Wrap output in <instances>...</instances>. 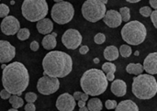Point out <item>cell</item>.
I'll use <instances>...</instances> for the list:
<instances>
[{
    "label": "cell",
    "instance_id": "1",
    "mask_svg": "<svg viewBox=\"0 0 157 111\" xmlns=\"http://www.w3.org/2000/svg\"><path fill=\"white\" fill-rule=\"evenodd\" d=\"M29 83V75L25 65L19 62L7 64L3 70L2 84L4 89L14 96H21Z\"/></svg>",
    "mask_w": 157,
    "mask_h": 111
},
{
    "label": "cell",
    "instance_id": "2",
    "mask_svg": "<svg viewBox=\"0 0 157 111\" xmlns=\"http://www.w3.org/2000/svg\"><path fill=\"white\" fill-rule=\"evenodd\" d=\"M42 67L46 75L54 78H63L72 72L73 60L66 52L52 51L43 58Z\"/></svg>",
    "mask_w": 157,
    "mask_h": 111
},
{
    "label": "cell",
    "instance_id": "3",
    "mask_svg": "<svg viewBox=\"0 0 157 111\" xmlns=\"http://www.w3.org/2000/svg\"><path fill=\"white\" fill-rule=\"evenodd\" d=\"M80 86L85 94L97 97L102 95L107 90L109 82L106 75L101 70L93 68L83 74L80 79Z\"/></svg>",
    "mask_w": 157,
    "mask_h": 111
},
{
    "label": "cell",
    "instance_id": "4",
    "mask_svg": "<svg viewBox=\"0 0 157 111\" xmlns=\"http://www.w3.org/2000/svg\"><path fill=\"white\" fill-rule=\"evenodd\" d=\"M132 94L139 99L147 100L153 98L157 93L155 77L150 75H140L133 78Z\"/></svg>",
    "mask_w": 157,
    "mask_h": 111
},
{
    "label": "cell",
    "instance_id": "5",
    "mask_svg": "<svg viewBox=\"0 0 157 111\" xmlns=\"http://www.w3.org/2000/svg\"><path fill=\"white\" fill-rule=\"evenodd\" d=\"M146 35L147 29L145 26L138 20L127 22L121 29V37L123 40L130 45H140L145 40Z\"/></svg>",
    "mask_w": 157,
    "mask_h": 111
},
{
    "label": "cell",
    "instance_id": "6",
    "mask_svg": "<svg viewBox=\"0 0 157 111\" xmlns=\"http://www.w3.org/2000/svg\"><path fill=\"white\" fill-rule=\"evenodd\" d=\"M23 17L30 22H38L48 14V4L45 0H25L21 6Z\"/></svg>",
    "mask_w": 157,
    "mask_h": 111
},
{
    "label": "cell",
    "instance_id": "7",
    "mask_svg": "<svg viewBox=\"0 0 157 111\" xmlns=\"http://www.w3.org/2000/svg\"><path fill=\"white\" fill-rule=\"evenodd\" d=\"M106 12V6L103 5L100 0H87L82 6L83 17L92 23L102 19Z\"/></svg>",
    "mask_w": 157,
    "mask_h": 111
},
{
    "label": "cell",
    "instance_id": "8",
    "mask_svg": "<svg viewBox=\"0 0 157 111\" xmlns=\"http://www.w3.org/2000/svg\"><path fill=\"white\" fill-rule=\"evenodd\" d=\"M52 18L60 25H64L69 23L75 15V8L73 5L69 2L61 1L60 3H55L51 11Z\"/></svg>",
    "mask_w": 157,
    "mask_h": 111
},
{
    "label": "cell",
    "instance_id": "9",
    "mask_svg": "<svg viewBox=\"0 0 157 111\" xmlns=\"http://www.w3.org/2000/svg\"><path fill=\"white\" fill-rule=\"evenodd\" d=\"M60 87V81L58 78L50 77L48 75H43L38 80L37 89L40 94L44 96H49L54 94L58 91Z\"/></svg>",
    "mask_w": 157,
    "mask_h": 111
},
{
    "label": "cell",
    "instance_id": "10",
    "mask_svg": "<svg viewBox=\"0 0 157 111\" xmlns=\"http://www.w3.org/2000/svg\"><path fill=\"white\" fill-rule=\"evenodd\" d=\"M82 40L83 38H82L81 33L77 29H67L62 37L63 44L69 50L77 49L81 45Z\"/></svg>",
    "mask_w": 157,
    "mask_h": 111
},
{
    "label": "cell",
    "instance_id": "11",
    "mask_svg": "<svg viewBox=\"0 0 157 111\" xmlns=\"http://www.w3.org/2000/svg\"><path fill=\"white\" fill-rule=\"evenodd\" d=\"M20 29L19 21L13 16H7L4 17L1 23V31L6 36L15 35Z\"/></svg>",
    "mask_w": 157,
    "mask_h": 111
},
{
    "label": "cell",
    "instance_id": "12",
    "mask_svg": "<svg viewBox=\"0 0 157 111\" xmlns=\"http://www.w3.org/2000/svg\"><path fill=\"white\" fill-rule=\"evenodd\" d=\"M16 55V48L7 40H0V63H10Z\"/></svg>",
    "mask_w": 157,
    "mask_h": 111
},
{
    "label": "cell",
    "instance_id": "13",
    "mask_svg": "<svg viewBox=\"0 0 157 111\" xmlns=\"http://www.w3.org/2000/svg\"><path fill=\"white\" fill-rule=\"evenodd\" d=\"M76 102L68 93L60 95L56 100V108L59 111H74Z\"/></svg>",
    "mask_w": 157,
    "mask_h": 111
},
{
    "label": "cell",
    "instance_id": "14",
    "mask_svg": "<svg viewBox=\"0 0 157 111\" xmlns=\"http://www.w3.org/2000/svg\"><path fill=\"white\" fill-rule=\"evenodd\" d=\"M103 21L105 22V24L107 26H109V28H112V29L120 27L122 23V19H121V17L119 11L113 10V9L108 10L106 12V14L103 17Z\"/></svg>",
    "mask_w": 157,
    "mask_h": 111
},
{
    "label": "cell",
    "instance_id": "15",
    "mask_svg": "<svg viewBox=\"0 0 157 111\" xmlns=\"http://www.w3.org/2000/svg\"><path fill=\"white\" fill-rule=\"evenodd\" d=\"M144 71L147 73V75H154L157 74V52H152L144 59Z\"/></svg>",
    "mask_w": 157,
    "mask_h": 111
},
{
    "label": "cell",
    "instance_id": "16",
    "mask_svg": "<svg viewBox=\"0 0 157 111\" xmlns=\"http://www.w3.org/2000/svg\"><path fill=\"white\" fill-rule=\"evenodd\" d=\"M111 92L118 98L124 97L127 93V85L123 80L117 79L114 80L111 86H110Z\"/></svg>",
    "mask_w": 157,
    "mask_h": 111
},
{
    "label": "cell",
    "instance_id": "17",
    "mask_svg": "<svg viewBox=\"0 0 157 111\" xmlns=\"http://www.w3.org/2000/svg\"><path fill=\"white\" fill-rule=\"evenodd\" d=\"M37 29L40 34L48 35L52 31L53 29V23L50 18H43L37 22Z\"/></svg>",
    "mask_w": 157,
    "mask_h": 111
},
{
    "label": "cell",
    "instance_id": "18",
    "mask_svg": "<svg viewBox=\"0 0 157 111\" xmlns=\"http://www.w3.org/2000/svg\"><path fill=\"white\" fill-rule=\"evenodd\" d=\"M115 111H139V108L135 102L127 99V100L121 101L117 105Z\"/></svg>",
    "mask_w": 157,
    "mask_h": 111
},
{
    "label": "cell",
    "instance_id": "19",
    "mask_svg": "<svg viewBox=\"0 0 157 111\" xmlns=\"http://www.w3.org/2000/svg\"><path fill=\"white\" fill-rule=\"evenodd\" d=\"M57 33L52 32L51 34L46 35L42 39V46L45 50H52L56 47L57 45V40H56Z\"/></svg>",
    "mask_w": 157,
    "mask_h": 111
},
{
    "label": "cell",
    "instance_id": "20",
    "mask_svg": "<svg viewBox=\"0 0 157 111\" xmlns=\"http://www.w3.org/2000/svg\"><path fill=\"white\" fill-rule=\"evenodd\" d=\"M119 56H120L119 49L116 46L110 45V46H108L104 50V58L109 62L117 60L119 58Z\"/></svg>",
    "mask_w": 157,
    "mask_h": 111
},
{
    "label": "cell",
    "instance_id": "21",
    "mask_svg": "<svg viewBox=\"0 0 157 111\" xmlns=\"http://www.w3.org/2000/svg\"><path fill=\"white\" fill-rule=\"evenodd\" d=\"M126 71L128 74H131V75H143V72H144L143 64H141V63H129L126 67Z\"/></svg>",
    "mask_w": 157,
    "mask_h": 111
},
{
    "label": "cell",
    "instance_id": "22",
    "mask_svg": "<svg viewBox=\"0 0 157 111\" xmlns=\"http://www.w3.org/2000/svg\"><path fill=\"white\" fill-rule=\"evenodd\" d=\"M87 109L88 111H101L103 108V104L100 99L98 98H91L87 103Z\"/></svg>",
    "mask_w": 157,
    "mask_h": 111
},
{
    "label": "cell",
    "instance_id": "23",
    "mask_svg": "<svg viewBox=\"0 0 157 111\" xmlns=\"http://www.w3.org/2000/svg\"><path fill=\"white\" fill-rule=\"evenodd\" d=\"M8 99H9V103L12 106V109H17L23 107V105H24V101L20 97L11 95V97Z\"/></svg>",
    "mask_w": 157,
    "mask_h": 111
},
{
    "label": "cell",
    "instance_id": "24",
    "mask_svg": "<svg viewBox=\"0 0 157 111\" xmlns=\"http://www.w3.org/2000/svg\"><path fill=\"white\" fill-rule=\"evenodd\" d=\"M119 13L121 17L122 21H125L126 23L129 22V20L131 19V10L129 7H127V6L121 7L119 11Z\"/></svg>",
    "mask_w": 157,
    "mask_h": 111
},
{
    "label": "cell",
    "instance_id": "25",
    "mask_svg": "<svg viewBox=\"0 0 157 111\" xmlns=\"http://www.w3.org/2000/svg\"><path fill=\"white\" fill-rule=\"evenodd\" d=\"M119 53H121V55L124 58H128L132 55V48L131 46L127 45V44H123L121 46V48L119 49Z\"/></svg>",
    "mask_w": 157,
    "mask_h": 111
},
{
    "label": "cell",
    "instance_id": "26",
    "mask_svg": "<svg viewBox=\"0 0 157 111\" xmlns=\"http://www.w3.org/2000/svg\"><path fill=\"white\" fill-rule=\"evenodd\" d=\"M117 70V67L114 63H105L103 65H102V72L106 75V74H109V73H112L114 74Z\"/></svg>",
    "mask_w": 157,
    "mask_h": 111
},
{
    "label": "cell",
    "instance_id": "27",
    "mask_svg": "<svg viewBox=\"0 0 157 111\" xmlns=\"http://www.w3.org/2000/svg\"><path fill=\"white\" fill-rule=\"evenodd\" d=\"M30 36V32L29 30V29H20L17 33V37L19 40H26L29 38Z\"/></svg>",
    "mask_w": 157,
    "mask_h": 111
},
{
    "label": "cell",
    "instance_id": "28",
    "mask_svg": "<svg viewBox=\"0 0 157 111\" xmlns=\"http://www.w3.org/2000/svg\"><path fill=\"white\" fill-rule=\"evenodd\" d=\"M38 97H37V94L33 93V92H29L25 95V100L28 102V103H33L37 100Z\"/></svg>",
    "mask_w": 157,
    "mask_h": 111
},
{
    "label": "cell",
    "instance_id": "29",
    "mask_svg": "<svg viewBox=\"0 0 157 111\" xmlns=\"http://www.w3.org/2000/svg\"><path fill=\"white\" fill-rule=\"evenodd\" d=\"M9 7L6 4H0V17H6L8 16Z\"/></svg>",
    "mask_w": 157,
    "mask_h": 111
},
{
    "label": "cell",
    "instance_id": "30",
    "mask_svg": "<svg viewBox=\"0 0 157 111\" xmlns=\"http://www.w3.org/2000/svg\"><path fill=\"white\" fill-rule=\"evenodd\" d=\"M94 40L97 44H103L106 40V35L104 33L99 32L94 37Z\"/></svg>",
    "mask_w": 157,
    "mask_h": 111
},
{
    "label": "cell",
    "instance_id": "31",
    "mask_svg": "<svg viewBox=\"0 0 157 111\" xmlns=\"http://www.w3.org/2000/svg\"><path fill=\"white\" fill-rule=\"evenodd\" d=\"M140 14L145 17H148L152 14V8L150 6H144L140 8Z\"/></svg>",
    "mask_w": 157,
    "mask_h": 111
},
{
    "label": "cell",
    "instance_id": "32",
    "mask_svg": "<svg viewBox=\"0 0 157 111\" xmlns=\"http://www.w3.org/2000/svg\"><path fill=\"white\" fill-rule=\"evenodd\" d=\"M117 105H118L117 101H116V100H111V99L107 100V101H106V103H105V107H106V109H116Z\"/></svg>",
    "mask_w": 157,
    "mask_h": 111
},
{
    "label": "cell",
    "instance_id": "33",
    "mask_svg": "<svg viewBox=\"0 0 157 111\" xmlns=\"http://www.w3.org/2000/svg\"><path fill=\"white\" fill-rule=\"evenodd\" d=\"M151 19H152V22L155 26V28L157 29V10H154L152 11V14H151Z\"/></svg>",
    "mask_w": 157,
    "mask_h": 111
},
{
    "label": "cell",
    "instance_id": "34",
    "mask_svg": "<svg viewBox=\"0 0 157 111\" xmlns=\"http://www.w3.org/2000/svg\"><path fill=\"white\" fill-rule=\"evenodd\" d=\"M0 97H1L2 99H8V98L11 97V94H10L9 92H7L6 90L3 89V90H1V92H0Z\"/></svg>",
    "mask_w": 157,
    "mask_h": 111
},
{
    "label": "cell",
    "instance_id": "35",
    "mask_svg": "<svg viewBox=\"0 0 157 111\" xmlns=\"http://www.w3.org/2000/svg\"><path fill=\"white\" fill-rule=\"evenodd\" d=\"M39 47H40L39 42L36 41V40H33V41L30 43V50H32L33 52H37V51L39 50Z\"/></svg>",
    "mask_w": 157,
    "mask_h": 111
},
{
    "label": "cell",
    "instance_id": "36",
    "mask_svg": "<svg viewBox=\"0 0 157 111\" xmlns=\"http://www.w3.org/2000/svg\"><path fill=\"white\" fill-rule=\"evenodd\" d=\"M25 111H36V107L33 103H28L25 106Z\"/></svg>",
    "mask_w": 157,
    "mask_h": 111
},
{
    "label": "cell",
    "instance_id": "37",
    "mask_svg": "<svg viewBox=\"0 0 157 111\" xmlns=\"http://www.w3.org/2000/svg\"><path fill=\"white\" fill-rule=\"evenodd\" d=\"M88 52H89V47H88V46H86V45L81 46V47H80V49H79V52H80L81 54H83V55L86 54Z\"/></svg>",
    "mask_w": 157,
    "mask_h": 111
},
{
    "label": "cell",
    "instance_id": "38",
    "mask_svg": "<svg viewBox=\"0 0 157 111\" xmlns=\"http://www.w3.org/2000/svg\"><path fill=\"white\" fill-rule=\"evenodd\" d=\"M106 78H107L108 82H109V81H114V79H115V75H114V74L109 73V74H107Z\"/></svg>",
    "mask_w": 157,
    "mask_h": 111
},
{
    "label": "cell",
    "instance_id": "39",
    "mask_svg": "<svg viewBox=\"0 0 157 111\" xmlns=\"http://www.w3.org/2000/svg\"><path fill=\"white\" fill-rule=\"evenodd\" d=\"M81 94H82V92H75V93H74V96H73L74 99H75V100H76V101L80 100Z\"/></svg>",
    "mask_w": 157,
    "mask_h": 111
},
{
    "label": "cell",
    "instance_id": "40",
    "mask_svg": "<svg viewBox=\"0 0 157 111\" xmlns=\"http://www.w3.org/2000/svg\"><path fill=\"white\" fill-rule=\"evenodd\" d=\"M149 3H150V6L155 9V10H156L157 8V1L156 0H150L149 1ZM150 6V7H151Z\"/></svg>",
    "mask_w": 157,
    "mask_h": 111
},
{
    "label": "cell",
    "instance_id": "41",
    "mask_svg": "<svg viewBox=\"0 0 157 111\" xmlns=\"http://www.w3.org/2000/svg\"><path fill=\"white\" fill-rule=\"evenodd\" d=\"M88 98H89L88 95H86V94H85V93H82V94H81V97H80V100H83V101L86 102V101L88 100Z\"/></svg>",
    "mask_w": 157,
    "mask_h": 111
},
{
    "label": "cell",
    "instance_id": "42",
    "mask_svg": "<svg viewBox=\"0 0 157 111\" xmlns=\"http://www.w3.org/2000/svg\"><path fill=\"white\" fill-rule=\"evenodd\" d=\"M77 105H78L79 109H81V108H84V107H86V102H85V101H83V100H78V103H77Z\"/></svg>",
    "mask_w": 157,
    "mask_h": 111
},
{
    "label": "cell",
    "instance_id": "43",
    "mask_svg": "<svg viewBox=\"0 0 157 111\" xmlns=\"http://www.w3.org/2000/svg\"><path fill=\"white\" fill-rule=\"evenodd\" d=\"M79 111H88V109H87V108H86V107H84V108L79 109Z\"/></svg>",
    "mask_w": 157,
    "mask_h": 111
},
{
    "label": "cell",
    "instance_id": "44",
    "mask_svg": "<svg viewBox=\"0 0 157 111\" xmlns=\"http://www.w3.org/2000/svg\"><path fill=\"white\" fill-rule=\"evenodd\" d=\"M93 61H94V63H98L100 62V60H99L98 58H95Z\"/></svg>",
    "mask_w": 157,
    "mask_h": 111
},
{
    "label": "cell",
    "instance_id": "45",
    "mask_svg": "<svg viewBox=\"0 0 157 111\" xmlns=\"http://www.w3.org/2000/svg\"><path fill=\"white\" fill-rule=\"evenodd\" d=\"M129 3H138L139 0H128Z\"/></svg>",
    "mask_w": 157,
    "mask_h": 111
},
{
    "label": "cell",
    "instance_id": "46",
    "mask_svg": "<svg viewBox=\"0 0 157 111\" xmlns=\"http://www.w3.org/2000/svg\"><path fill=\"white\" fill-rule=\"evenodd\" d=\"M139 54H140V52H134V55H135V56H138Z\"/></svg>",
    "mask_w": 157,
    "mask_h": 111
},
{
    "label": "cell",
    "instance_id": "47",
    "mask_svg": "<svg viewBox=\"0 0 157 111\" xmlns=\"http://www.w3.org/2000/svg\"><path fill=\"white\" fill-rule=\"evenodd\" d=\"M6 64H2V65H1V68H2V69H3V70H4V69H5V68H6Z\"/></svg>",
    "mask_w": 157,
    "mask_h": 111
},
{
    "label": "cell",
    "instance_id": "48",
    "mask_svg": "<svg viewBox=\"0 0 157 111\" xmlns=\"http://www.w3.org/2000/svg\"><path fill=\"white\" fill-rule=\"evenodd\" d=\"M7 111H18L17 109H8Z\"/></svg>",
    "mask_w": 157,
    "mask_h": 111
}]
</instances>
